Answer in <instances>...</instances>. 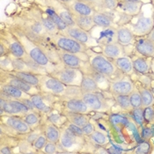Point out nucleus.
I'll list each match as a JSON object with an SVG mask.
<instances>
[{
	"label": "nucleus",
	"instance_id": "1",
	"mask_svg": "<svg viewBox=\"0 0 154 154\" xmlns=\"http://www.w3.org/2000/svg\"><path fill=\"white\" fill-rule=\"evenodd\" d=\"M9 29L21 42V44L23 45L27 55L38 64H40L41 66L45 68L48 72V74L52 73L55 70L57 69V65L54 64L48 58V57L45 55V53L43 52L42 48L40 47V45L35 41H33L32 39H30L26 35H25L21 29H20L18 26H16L14 25L12 26Z\"/></svg>",
	"mask_w": 154,
	"mask_h": 154
},
{
	"label": "nucleus",
	"instance_id": "2",
	"mask_svg": "<svg viewBox=\"0 0 154 154\" xmlns=\"http://www.w3.org/2000/svg\"><path fill=\"white\" fill-rule=\"evenodd\" d=\"M52 42L55 44V46L57 48V49L73 53L80 57L81 59L85 62H89V56L87 54L88 47L85 44L78 42L77 40L71 38L70 36L63 35V34H57L55 35L49 36Z\"/></svg>",
	"mask_w": 154,
	"mask_h": 154
},
{
	"label": "nucleus",
	"instance_id": "3",
	"mask_svg": "<svg viewBox=\"0 0 154 154\" xmlns=\"http://www.w3.org/2000/svg\"><path fill=\"white\" fill-rule=\"evenodd\" d=\"M87 54L89 56V64L90 67L98 71L106 77H112L117 72V68L114 62L108 59L103 54H98L92 51L91 49L87 50Z\"/></svg>",
	"mask_w": 154,
	"mask_h": 154
},
{
	"label": "nucleus",
	"instance_id": "4",
	"mask_svg": "<svg viewBox=\"0 0 154 154\" xmlns=\"http://www.w3.org/2000/svg\"><path fill=\"white\" fill-rule=\"evenodd\" d=\"M50 74L68 86H80L84 77L82 70L66 66L57 69Z\"/></svg>",
	"mask_w": 154,
	"mask_h": 154
},
{
	"label": "nucleus",
	"instance_id": "5",
	"mask_svg": "<svg viewBox=\"0 0 154 154\" xmlns=\"http://www.w3.org/2000/svg\"><path fill=\"white\" fill-rule=\"evenodd\" d=\"M39 88L41 93L64 97L68 89V85L61 82L59 79L53 77L51 74H45L42 76Z\"/></svg>",
	"mask_w": 154,
	"mask_h": 154
},
{
	"label": "nucleus",
	"instance_id": "6",
	"mask_svg": "<svg viewBox=\"0 0 154 154\" xmlns=\"http://www.w3.org/2000/svg\"><path fill=\"white\" fill-rule=\"evenodd\" d=\"M1 40H3L7 47L9 48L10 55L16 57V58H21V59H26L29 57L27 53L26 52L23 45L21 42L19 41V39L14 35V34L12 31L7 28V29H2L1 31Z\"/></svg>",
	"mask_w": 154,
	"mask_h": 154
},
{
	"label": "nucleus",
	"instance_id": "7",
	"mask_svg": "<svg viewBox=\"0 0 154 154\" xmlns=\"http://www.w3.org/2000/svg\"><path fill=\"white\" fill-rule=\"evenodd\" d=\"M84 143H85L84 137H80L71 133L65 127H63V131H61L59 143L62 146L63 150L70 152H78L83 147Z\"/></svg>",
	"mask_w": 154,
	"mask_h": 154
},
{
	"label": "nucleus",
	"instance_id": "8",
	"mask_svg": "<svg viewBox=\"0 0 154 154\" xmlns=\"http://www.w3.org/2000/svg\"><path fill=\"white\" fill-rule=\"evenodd\" d=\"M1 84L11 85L12 86H15L30 95L38 94L41 93L39 86L26 83L23 80L18 79L17 77L13 76L8 71H1Z\"/></svg>",
	"mask_w": 154,
	"mask_h": 154
},
{
	"label": "nucleus",
	"instance_id": "9",
	"mask_svg": "<svg viewBox=\"0 0 154 154\" xmlns=\"http://www.w3.org/2000/svg\"><path fill=\"white\" fill-rule=\"evenodd\" d=\"M1 123L11 131L18 134L26 135L32 131V128L24 121L23 117L3 116H1Z\"/></svg>",
	"mask_w": 154,
	"mask_h": 154
},
{
	"label": "nucleus",
	"instance_id": "10",
	"mask_svg": "<svg viewBox=\"0 0 154 154\" xmlns=\"http://www.w3.org/2000/svg\"><path fill=\"white\" fill-rule=\"evenodd\" d=\"M135 36H147L154 27L153 17L139 16L136 22L130 21L126 25Z\"/></svg>",
	"mask_w": 154,
	"mask_h": 154
},
{
	"label": "nucleus",
	"instance_id": "11",
	"mask_svg": "<svg viewBox=\"0 0 154 154\" xmlns=\"http://www.w3.org/2000/svg\"><path fill=\"white\" fill-rule=\"evenodd\" d=\"M30 112L31 110L25 105L22 100H6L3 109H0V116L24 117L26 115H27Z\"/></svg>",
	"mask_w": 154,
	"mask_h": 154
},
{
	"label": "nucleus",
	"instance_id": "12",
	"mask_svg": "<svg viewBox=\"0 0 154 154\" xmlns=\"http://www.w3.org/2000/svg\"><path fill=\"white\" fill-rule=\"evenodd\" d=\"M42 5H48L53 8L69 26L76 25L70 9L67 7L65 3L61 0H42Z\"/></svg>",
	"mask_w": 154,
	"mask_h": 154
},
{
	"label": "nucleus",
	"instance_id": "13",
	"mask_svg": "<svg viewBox=\"0 0 154 154\" xmlns=\"http://www.w3.org/2000/svg\"><path fill=\"white\" fill-rule=\"evenodd\" d=\"M61 34L70 36L71 38L77 40L78 42L85 44L87 47L91 46L93 42H96L95 38L94 36H92L90 32H87V31L84 30V29L80 28L79 26H78L76 25L68 26L67 29L63 33H61Z\"/></svg>",
	"mask_w": 154,
	"mask_h": 154
},
{
	"label": "nucleus",
	"instance_id": "14",
	"mask_svg": "<svg viewBox=\"0 0 154 154\" xmlns=\"http://www.w3.org/2000/svg\"><path fill=\"white\" fill-rule=\"evenodd\" d=\"M82 99L93 111L105 112L108 109L105 99L97 93H83Z\"/></svg>",
	"mask_w": 154,
	"mask_h": 154
},
{
	"label": "nucleus",
	"instance_id": "15",
	"mask_svg": "<svg viewBox=\"0 0 154 154\" xmlns=\"http://www.w3.org/2000/svg\"><path fill=\"white\" fill-rule=\"evenodd\" d=\"M134 90L135 85L128 78H122L109 84V91L114 95H130Z\"/></svg>",
	"mask_w": 154,
	"mask_h": 154
},
{
	"label": "nucleus",
	"instance_id": "16",
	"mask_svg": "<svg viewBox=\"0 0 154 154\" xmlns=\"http://www.w3.org/2000/svg\"><path fill=\"white\" fill-rule=\"evenodd\" d=\"M54 97L56 96L44 94V93H40L38 94L32 95L31 100L40 113L49 114L51 113V110H52V105H53L52 99Z\"/></svg>",
	"mask_w": 154,
	"mask_h": 154
},
{
	"label": "nucleus",
	"instance_id": "17",
	"mask_svg": "<svg viewBox=\"0 0 154 154\" xmlns=\"http://www.w3.org/2000/svg\"><path fill=\"white\" fill-rule=\"evenodd\" d=\"M65 5L70 9L72 14L81 16H93L97 12L92 5L82 0H72Z\"/></svg>",
	"mask_w": 154,
	"mask_h": 154
},
{
	"label": "nucleus",
	"instance_id": "18",
	"mask_svg": "<svg viewBox=\"0 0 154 154\" xmlns=\"http://www.w3.org/2000/svg\"><path fill=\"white\" fill-rule=\"evenodd\" d=\"M58 55L62 62V64L66 67L82 70L83 67L85 66V63H89V62H85L83 59H81L80 57L76 54L65 52L60 49H58Z\"/></svg>",
	"mask_w": 154,
	"mask_h": 154
},
{
	"label": "nucleus",
	"instance_id": "19",
	"mask_svg": "<svg viewBox=\"0 0 154 154\" xmlns=\"http://www.w3.org/2000/svg\"><path fill=\"white\" fill-rule=\"evenodd\" d=\"M143 4L136 1H129V0H119L116 10L120 13H123L131 17L138 16L141 12Z\"/></svg>",
	"mask_w": 154,
	"mask_h": 154
},
{
	"label": "nucleus",
	"instance_id": "20",
	"mask_svg": "<svg viewBox=\"0 0 154 154\" xmlns=\"http://www.w3.org/2000/svg\"><path fill=\"white\" fill-rule=\"evenodd\" d=\"M65 107L67 111L79 114H88L93 110L84 101L82 98H72L66 100Z\"/></svg>",
	"mask_w": 154,
	"mask_h": 154
},
{
	"label": "nucleus",
	"instance_id": "21",
	"mask_svg": "<svg viewBox=\"0 0 154 154\" xmlns=\"http://www.w3.org/2000/svg\"><path fill=\"white\" fill-rule=\"evenodd\" d=\"M96 42L101 45H107L117 42V29L115 26L104 27L99 36L95 38Z\"/></svg>",
	"mask_w": 154,
	"mask_h": 154
},
{
	"label": "nucleus",
	"instance_id": "22",
	"mask_svg": "<svg viewBox=\"0 0 154 154\" xmlns=\"http://www.w3.org/2000/svg\"><path fill=\"white\" fill-rule=\"evenodd\" d=\"M102 53L108 59L116 60L124 56V48L119 42L102 45Z\"/></svg>",
	"mask_w": 154,
	"mask_h": 154
},
{
	"label": "nucleus",
	"instance_id": "23",
	"mask_svg": "<svg viewBox=\"0 0 154 154\" xmlns=\"http://www.w3.org/2000/svg\"><path fill=\"white\" fill-rule=\"evenodd\" d=\"M117 29V42L121 45L130 46L135 42V35L126 26H119Z\"/></svg>",
	"mask_w": 154,
	"mask_h": 154
},
{
	"label": "nucleus",
	"instance_id": "24",
	"mask_svg": "<svg viewBox=\"0 0 154 154\" xmlns=\"http://www.w3.org/2000/svg\"><path fill=\"white\" fill-rule=\"evenodd\" d=\"M136 50L145 57H153L154 42L147 38H143L136 42Z\"/></svg>",
	"mask_w": 154,
	"mask_h": 154
},
{
	"label": "nucleus",
	"instance_id": "25",
	"mask_svg": "<svg viewBox=\"0 0 154 154\" xmlns=\"http://www.w3.org/2000/svg\"><path fill=\"white\" fill-rule=\"evenodd\" d=\"M1 91L5 93L7 95H9L12 99L19 100L31 99L32 97V95L28 94L27 93L24 92L22 90L15 86H12L11 85H6V84H1Z\"/></svg>",
	"mask_w": 154,
	"mask_h": 154
},
{
	"label": "nucleus",
	"instance_id": "26",
	"mask_svg": "<svg viewBox=\"0 0 154 154\" xmlns=\"http://www.w3.org/2000/svg\"><path fill=\"white\" fill-rule=\"evenodd\" d=\"M93 20L94 21L95 26L101 27V28L115 26L114 19L106 11L105 12H96L93 15Z\"/></svg>",
	"mask_w": 154,
	"mask_h": 154
},
{
	"label": "nucleus",
	"instance_id": "27",
	"mask_svg": "<svg viewBox=\"0 0 154 154\" xmlns=\"http://www.w3.org/2000/svg\"><path fill=\"white\" fill-rule=\"evenodd\" d=\"M42 8L44 10V12L47 13L48 16L52 20V21L56 24V26H57L60 33H63L67 29V27L69 26L63 21V20L60 17L59 15H58V13L56 12L53 8H51L48 5H42Z\"/></svg>",
	"mask_w": 154,
	"mask_h": 154
},
{
	"label": "nucleus",
	"instance_id": "28",
	"mask_svg": "<svg viewBox=\"0 0 154 154\" xmlns=\"http://www.w3.org/2000/svg\"><path fill=\"white\" fill-rule=\"evenodd\" d=\"M13 76L17 77L18 79L23 80L25 82L31 85H34L36 86H39L41 83V79H42V75H38L35 74L32 72H25V71H8Z\"/></svg>",
	"mask_w": 154,
	"mask_h": 154
},
{
	"label": "nucleus",
	"instance_id": "29",
	"mask_svg": "<svg viewBox=\"0 0 154 154\" xmlns=\"http://www.w3.org/2000/svg\"><path fill=\"white\" fill-rule=\"evenodd\" d=\"M114 63L116 64V68L125 75H131L134 71L133 68V61L126 56L119 57L117 59L114 60Z\"/></svg>",
	"mask_w": 154,
	"mask_h": 154
},
{
	"label": "nucleus",
	"instance_id": "30",
	"mask_svg": "<svg viewBox=\"0 0 154 154\" xmlns=\"http://www.w3.org/2000/svg\"><path fill=\"white\" fill-rule=\"evenodd\" d=\"M80 88L83 93H97L100 90L94 79L87 73H84Z\"/></svg>",
	"mask_w": 154,
	"mask_h": 154
},
{
	"label": "nucleus",
	"instance_id": "31",
	"mask_svg": "<svg viewBox=\"0 0 154 154\" xmlns=\"http://www.w3.org/2000/svg\"><path fill=\"white\" fill-rule=\"evenodd\" d=\"M72 16L76 26H79L80 28L87 32H90L93 28L96 26L93 20V16H81L77 14H72Z\"/></svg>",
	"mask_w": 154,
	"mask_h": 154
},
{
	"label": "nucleus",
	"instance_id": "32",
	"mask_svg": "<svg viewBox=\"0 0 154 154\" xmlns=\"http://www.w3.org/2000/svg\"><path fill=\"white\" fill-rule=\"evenodd\" d=\"M43 133L45 134L48 142L59 143L61 131L57 126H56L49 121L43 128Z\"/></svg>",
	"mask_w": 154,
	"mask_h": 154
},
{
	"label": "nucleus",
	"instance_id": "33",
	"mask_svg": "<svg viewBox=\"0 0 154 154\" xmlns=\"http://www.w3.org/2000/svg\"><path fill=\"white\" fill-rule=\"evenodd\" d=\"M67 120L71 122L72 123L79 126V127H84L86 123L89 122V118L85 116V114H79V113H73L67 111L66 113L63 114Z\"/></svg>",
	"mask_w": 154,
	"mask_h": 154
},
{
	"label": "nucleus",
	"instance_id": "34",
	"mask_svg": "<svg viewBox=\"0 0 154 154\" xmlns=\"http://www.w3.org/2000/svg\"><path fill=\"white\" fill-rule=\"evenodd\" d=\"M133 68L137 73L144 74L150 70V63L143 57H137L133 61Z\"/></svg>",
	"mask_w": 154,
	"mask_h": 154
},
{
	"label": "nucleus",
	"instance_id": "35",
	"mask_svg": "<svg viewBox=\"0 0 154 154\" xmlns=\"http://www.w3.org/2000/svg\"><path fill=\"white\" fill-rule=\"evenodd\" d=\"M138 91L142 98L143 107H145L152 106L154 103V97L152 94L147 88H143V87H140Z\"/></svg>",
	"mask_w": 154,
	"mask_h": 154
},
{
	"label": "nucleus",
	"instance_id": "36",
	"mask_svg": "<svg viewBox=\"0 0 154 154\" xmlns=\"http://www.w3.org/2000/svg\"><path fill=\"white\" fill-rule=\"evenodd\" d=\"M116 101L117 105L122 110H125V111L132 110L129 95H116Z\"/></svg>",
	"mask_w": 154,
	"mask_h": 154
},
{
	"label": "nucleus",
	"instance_id": "37",
	"mask_svg": "<svg viewBox=\"0 0 154 154\" xmlns=\"http://www.w3.org/2000/svg\"><path fill=\"white\" fill-rule=\"evenodd\" d=\"M89 137H90V139L94 143H96L97 145L103 146V145H106L109 142L107 136L105 134H103L102 132H100V131H95Z\"/></svg>",
	"mask_w": 154,
	"mask_h": 154
},
{
	"label": "nucleus",
	"instance_id": "38",
	"mask_svg": "<svg viewBox=\"0 0 154 154\" xmlns=\"http://www.w3.org/2000/svg\"><path fill=\"white\" fill-rule=\"evenodd\" d=\"M39 112H35V111H31L30 113H28L27 115H26L23 117L24 121L31 127H37L39 125L40 122V118L38 116Z\"/></svg>",
	"mask_w": 154,
	"mask_h": 154
},
{
	"label": "nucleus",
	"instance_id": "39",
	"mask_svg": "<svg viewBox=\"0 0 154 154\" xmlns=\"http://www.w3.org/2000/svg\"><path fill=\"white\" fill-rule=\"evenodd\" d=\"M48 120L52 122L53 124H55L56 126H57L58 128L64 126V124L68 122V120L66 118V116L63 115H58V114H51L50 116H48Z\"/></svg>",
	"mask_w": 154,
	"mask_h": 154
},
{
	"label": "nucleus",
	"instance_id": "40",
	"mask_svg": "<svg viewBox=\"0 0 154 154\" xmlns=\"http://www.w3.org/2000/svg\"><path fill=\"white\" fill-rule=\"evenodd\" d=\"M129 96H130V100H131L132 108L143 107L142 98H141V95H140L139 91L134 90Z\"/></svg>",
	"mask_w": 154,
	"mask_h": 154
},
{
	"label": "nucleus",
	"instance_id": "41",
	"mask_svg": "<svg viewBox=\"0 0 154 154\" xmlns=\"http://www.w3.org/2000/svg\"><path fill=\"white\" fill-rule=\"evenodd\" d=\"M131 115L134 122L138 125L142 126L144 122V118H143V109L142 107L138 108H132L131 110Z\"/></svg>",
	"mask_w": 154,
	"mask_h": 154
},
{
	"label": "nucleus",
	"instance_id": "42",
	"mask_svg": "<svg viewBox=\"0 0 154 154\" xmlns=\"http://www.w3.org/2000/svg\"><path fill=\"white\" fill-rule=\"evenodd\" d=\"M1 71H13V66H12V60L11 55L4 56L1 57Z\"/></svg>",
	"mask_w": 154,
	"mask_h": 154
},
{
	"label": "nucleus",
	"instance_id": "43",
	"mask_svg": "<svg viewBox=\"0 0 154 154\" xmlns=\"http://www.w3.org/2000/svg\"><path fill=\"white\" fill-rule=\"evenodd\" d=\"M151 149H152V146L150 144V143L147 142V141H144V142L140 143L135 149L134 151V153L137 154H147L151 152Z\"/></svg>",
	"mask_w": 154,
	"mask_h": 154
},
{
	"label": "nucleus",
	"instance_id": "44",
	"mask_svg": "<svg viewBox=\"0 0 154 154\" xmlns=\"http://www.w3.org/2000/svg\"><path fill=\"white\" fill-rule=\"evenodd\" d=\"M47 143V137H46L45 134L43 133V134L40 135V136L37 137V139H36L35 141L34 142V143H33V147H34V149L36 150V151L42 150V149L44 148V146L46 145Z\"/></svg>",
	"mask_w": 154,
	"mask_h": 154
},
{
	"label": "nucleus",
	"instance_id": "45",
	"mask_svg": "<svg viewBox=\"0 0 154 154\" xmlns=\"http://www.w3.org/2000/svg\"><path fill=\"white\" fill-rule=\"evenodd\" d=\"M67 130L71 131V133L75 134V135H78V136H80V137H84V133H83V130L81 127L72 123L71 122H67V124H64V126Z\"/></svg>",
	"mask_w": 154,
	"mask_h": 154
},
{
	"label": "nucleus",
	"instance_id": "46",
	"mask_svg": "<svg viewBox=\"0 0 154 154\" xmlns=\"http://www.w3.org/2000/svg\"><path fill=\"white\" fill-rule=\"evenodd\" d=\"M143 118L144 122H152L154 121V108L152 106L145 107L143 108Z\"/></svg>",
	"mask_w": 154,
	"mask_h": 154
},
{
	"label": "nucleus",
	"instance_id": "47",
	"mask_svg": "<svg viewBox=\"0 0 154 154\" xmlns=\"http://www.w3.org/2000/svg\"><path fill=\"white\" fill-rule=\"evenodd\" d=\"M57 143H52L48 142L46 143V145L44 146V148L42 149L43 150V152L45 153H57Z\"/></svg>",
	"mask_w": 154,
	"mask_h": 154
},
{
	"label": "nucleus",
	"instance_id": "48",
	"mask_svg": "<svg viewBox=\"0 0 154 154\" xmlns=\"http://www.w3.org/2000/svg\"><path fill=\"white\" fill-rule=\"evenodd\" d=\"M82 130H83L84 136H88L89 137L92 133H94L95 131V127L92 122H89L84 127H82Z\"/></svg>",
	"mask_w": 154,
	"mask_h": 154
},
{
	"label": "nucleus",
	"instance_id": "49",
	"mask_svg": "<svg viewBox=\"0 0 154 154\" xmlns=\"http://www.w3.org/2000/svg\"><path fill=\"white\" fill-rule=\"evenodd\" d=\"M27 135V137H26V141L27 142H29L30 143H34V142L35 141L36 139H37V137L40 136V135H42V132H37V131H35V132H29L28 134H26Z\"/></svg>",
	"mask_w": 154,
	"mask_h": 154
},
{
	"label": "nucleus",
	"instance_id": "50",
	"mask_svg": "<svg viewBox=\"0 0 154 154\" xmlns=\"http://www.w3.org/2000/svg\"><path fill=\"white\" fill-rule=\"evenodd\" d=\"M7 55H10V52H9V48L7 47L6 43L1 40V42H0V57H4V56H7Z\"/></svg>",
	"mask_w": 154,
	"mask_h": 154
},
{
	"label": "nucleus",
	"instance_id": "51",
	"mask_svg": "<svg viewBox=\"0 0 154 154\" xmlns=\"http://www.w3.org/2000/svg\"><path fill=\"white\" fill-rule=\"evenodd\" d=\"M153 135V132L150 129V128H144L143 129L142 131V137L143 139H149Z\"/></svg>",
	"mask_w": 154,
	"mask_h": 154
},
{
	"label": "nucleus",
	"instance_id": "52",
	"mask_svg": "<svg viewBox=\"0 0 154 154\" xmlns=\"http://www.w3.org/2000/svg\"><path fill=\"white\" fill-rule=\"evenodd\" d=\"M12 152L10 150V148L8 146H2L0 149V153L2 154H10Z\"/></svg>",
	"mask_w": 154,
	"mask_h": 154
},
{
	"label": "nucleus",
	"instance_id": "53",
	"mask_svg": "<svg viewBox=\"0 0 154 154\" xmlns=\"http://www.w3.org/2000/svg\"><path fill=\"white\" fill-rule=\"evenodd\" d=\"M146 38H147V39H149L150 41H152V42H154V27L152 28V31L147 35Z\"/></svg>",
	"mask_w": 154,
	"mask_h": 154
},
{
	"label": "nucleus",
	"instance_id": "54",
	"mask_svg": "<svg viewBox=\"0 0 154 154\" xmlns=\"http://www.w3.org/2000/svg\"><path fill=\"white\" fill-rule=\"evenodd\" d=\"M129 1H136V2H140L142 4H149L152 2V0H129Z\"/></svg>",
	"mask_w": 154,
	"mask_h": 154
},
{
	"label": "nucleus",
	"instance_id": "55",
	"mask_svg": "<svg viewBox=\"0 0 154 154\" xmlns=\"http://www.w3.org/2000/svg\"><path fill=\"white\" fill-rule=\"evenodd\" d=\"M62 2H63V3H65V4H67V3H69V2H71L72 0H61Z\"/></svg>",
	"mask_w": 154,
	"mask_h": 154
},
{
	"label": "nucleus",
	"instance_id": "56",
	"mask_svg": "<svg viewBox=\"0 0 154 154\" xmlns=\"http://www.w3.org/2000/svg\"><path fill=\"white\" fill-rule=\"evenodd\" d=\"M153 19H154V13H153Z\"/></svg>",
	"mask_w": 154,
	"mask_h": 154
},
{
	"label": "nucleus",
	"instance_id": "57",
	"mask_svg": "<svg viewBox=\"0 0 154 154\" xmlns=\"http://www.w3.org/2000/svg\"><path fill=\"white\" fill-rule=\"evenodd\" d=\"M153 57H154V55H153Z\"/></svg>",
	"mask_w": 154,
	"mask_h": 154
}]
</instances>
